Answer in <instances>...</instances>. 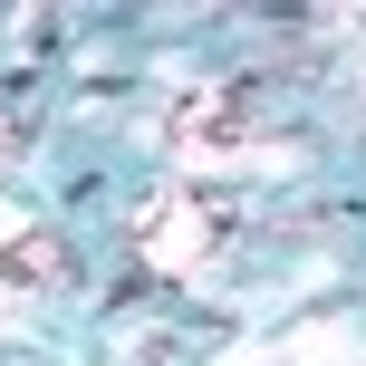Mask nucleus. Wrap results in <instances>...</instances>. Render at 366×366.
Instances as JSON below:
<instances>
[{"mask_svg":"<svg viewBox=\"0 0 366 366\" xmlns=\"http://www.w3.org/2000/svg\"><path fill=\"white\" fill-rule=\"evenodd\" d=\"M222 241H232V202H212V193H154V202H135V251L164 260V270H193V260L222 251Z\"/></svg>","mask_w":366,"mask_h":366,"instance_id":"nucleus-1","label":"nucleus"},{"mask_svg":"<svg viewBox=\"0 0 366 366\" xmlns=\"http://www.w3.org/2000/svg\"><path fill=\"white\" fill-rule=\"evenodd\" d=\"M164 135L183 154H232L241 135H251V87H232V77H202V87H183L174 97V116H164Z\"/></svg>","mask_w":366,"mask_h":366,"instance_id":"nucleus-2","label":"nucleus"},{"mask_svg":"<svg viewBox=\"0 0 366 366\" xmlns=\"http://www.w3.org/2000/svg\"><path fill=\"white\" fill-rule=\"evenodd\" d=\"M77 260H68V232H19L10 251H0V280L10 290H58Z\"/></svg>","mask_w":366,"mask_h":366,"instance_id":"nucleus-3","label":"nucleus"},{"mask_svg":"<svg viewBox=\"0 0 366 366\" xmlns=\"http://www.w3.org/2000/svg\"><path fill=\"white\" fill-rule=\"evenodd\" d=\"M0 164H10V126H0Z\"/></svg>","mask_w":366,"mask_h":366,"instance_id":"nucleus-4","label":"nucleus"}]
</instances>
